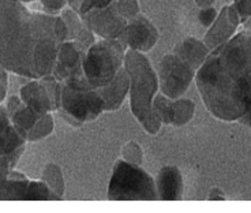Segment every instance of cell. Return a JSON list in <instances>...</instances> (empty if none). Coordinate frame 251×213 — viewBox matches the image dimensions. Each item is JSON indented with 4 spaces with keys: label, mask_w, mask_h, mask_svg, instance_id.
Instances as JSON below:
<instances>
[{
    "label": "cell",
    "mask_w": 251,
    "mask_h": 213,
    "mask_svg": "<svg viewBox=\"0 0 251 213\" xmlns=\"http://www.w3.org/2000/svg\"><path fill=\"white\" fill-rule=\"evenodd\" d=\"M198 18H200V22H201L202 25L205 26V27H209L214 22V19L217 18V10L210 6L203 7L200 11Z\"/></svg>",
    "instance_id": "cell-26"
},
{
    "label": "cell",
    "mask_w": 251,
    "mask_h": 213,
    "mask_svg": "<svg viewBox=\"0 0 251 213\" xmlns=\"http://www.w3.org/2000/svg\"><path fill=\"white\" fill-rule=\"evenodd\" d=\"M108 200H158L154 178L141 165L118 160L108 185Z\"/></svg>",
    "instance_id": "cell-6"
},
{
    "label": "cell",
    "mask_w": 251,
    "mask_h": 213,
    "mask_svg": "<svg viewBox=\"0 0 251 213\" xmlns=\"http://www.w3.org/2000/svg\"><path fill=\"white\" fill-rule=\"evenodd\" d=\"M53 129H55V119H53L52 112L44 113L38 118L37 122L27 132L26 139H27V142H36L40 139H44L52 134Z\"/></svg>",
    "instance_id": "cell-18"
},
{
    "label": "cell",
    "mask_w": 251,
    "mask_h": 213,
    "mask_svg": "<svg viewBox=\"0 0 251 213\" xmlns=\"http://www.w3.org/2000/svg\"><path fill=\"white\" fill-rule=\"evenodd\" d=\"M195 4L198 7H201V8H203V7H209L213 4L216 0H194Z\"/></svg>",
    "instance_id": "cell-33"
},
{
    "label": "cell",
    "mask_w": 251,
    "mask_h": 213,
    "mask_svg": "<svg viewBox=\"0 0 251 213\" xmlns=\"http://www.w3.org/2000/svg\"><path fill=\"white\" fill-rule=\"evenodd\" d=\"M112 1L113 0H82L81 4L78 6L75 11L79 15H83L94 8H104V7L109 6Z\"/></svg>",
    "instance_id": "cell-24"
},
{
    "label": "cell",
    "mask_w": 251,
    "mask_h": 213,
    "mask_svg": "<svg viewBox=\"0 0 251 213\" xmlns=\"http://www.w3.org/2000/svg\"><path fill=\"white\" fill-rule=\"evenodd\" d=\"M57 112L69 125L79 127L104 112V100L86 80L83 71L60 81V106Z\"/></svg>",
    "instance_id": "cell-4"
},
{
    "label": "cell",
    "mask_w": 251,
    "mask_h": 213,
    "mask_svg": "<svg viewBox=\"0 0 251 213\" xmlns=\"http://www.w3.org/2000/svg\"><path fill=\"white\" fill-rule=\"evenodd\" d=\"M24 106V101L21 100V97L19 96H11V97H8L7 99L6 103V109L8 115H13L17 109H19L21 106Z\"/></svg>",
    "instance_id": "cell-28"
},
{
    "label": "cell",
    "mask_w": 251,
    "mask_h": 213,
    "mask_svg": "<svg viewBox=\"0 0 251 213\" xmlns=\"http://www.w3.org/2000/svg\"><path fill=\"white\" fill-rule=\"evenodd\" d=\"M26 135L27 133L14 126L6 106L0 104V157L10 156L26 146Z\"/></svg>",
    "instance_id": "cell-13"
},
{
    "label": "cell",
    "mask_w": 251,
    "mask_h": 213,
    "mask_svg": "<svg viewBox=\"0 0 251 213\" xmlns=\"http://www.w3.org/2000/svg\"><path fill=\"white\" fill-rule=\"evenodd\" d=\"M207 198L209 200H226V195H224V193L220 191V188H212L209 195H207Z\"/></svg>",
    "instance_id": "cell-29"
},
{
    "label": "cell",
    "mask_w": 251,
    "mask_h": 213,
    "mask_svg": "<svg viewBox=\"0 0 251 213\" xmlns=\"http://www.w3.org/2000/svg\"><path fill=\"white\" fill-rule=\"evenodd\" d=\"M158 89L171 100L180 99L194 81L195 71L174 52L161 59L158 67Z\"/></svg>",
    "instance_id": "cell-7"
},
{
    "label": "cell",
    "mask_w": 251,
    "mask_h": 213,
    "mask_svg": "<svg viewBox=\"0 0 251 213\" xmlns=\"http://www.w3.org/2000/svg\"><path fill=\"white\" fill-rule=\"evenodd\" d=\"M154 182L158 200L176 201L183 198L184 182L182 172L176 165L163 167L157 172Z\"/></svg>",
    "instance_id": "cell-12"
},
{
    "label": "cell",
    "mask_w": 251,
    "mask_h": 213,
    "mask_svg": "<svg viewBox=\"0 0 251 213\" xmlns=\"http://www.w3.org/2000/svg\"><path fill=\"white\" fill-rule=\"evenodd\" d=\"M122 159L128 163L141 165L144 161V152L141 149L139 144H137L135 141H130L122 148Z\"/></svg>",
    "instance_id": "cell-22"
},
{
    "label": "cell",
    "mask_w": 251,
    "mask_h": 213,
    "mask_svg": "<svg viewBox=\"0 0 251 213\" xmlns=\"http://www.w3.org/2000/svg\"><path fill=\"white\" fill-rule=\"evenodd\" d=\"M21 3H31V1H34V0H18Z\"/></svg>",
    "instance_id": "cell-35"
},
{
    "label": "cell",
    "mask_w": 251,
    "mask_h": 213,
    "mask_svg": "<svg viewBox=\"0 0 251 213\" xmlns=\"http://www.w3.org/2000/svg\"><path fill=\"white\" fill-rule=\"evenodd\" d=\"M174 53L186 62L197 73V70L205 62L207 55L210 53V50L207 48L206 44L195 37H187L179 44L176 45Z\"/></svg>",
    "instance_id": "cell-16"
},
{
    "label": "cell",
    "mask_w": 251,
    "mask_h": 213,
    "mask_svg": "<svg viewBox=\"0 0 251 213\" xmlns=\"http://www.w3.org/2000/svg\"><path fill=\"white\" fill-rule=\"evenodd\" d=\"M240 25V18L233 4L223 7L221 13L217 14V18L209 26V30L205 34L203 43L210 51L217 48L219 45L228 41L235 34Z\"/></svg>",
    "instance_id": "cell-10"
},
{
    "label": "cell",
    "mask_w": 251,
    "mask_h": 213,
    "mask_svg": "<svg viewBox=\"0 0 251 213\" xmlns=\"http://www.w3.org/2000/svg\"><path fill=\"white\" fill-rule=\"evenodd\" d=\"M123 38L130 50L146 53L153 50L158 41V30L151 24V19L138 14L127 21Z\"/></svg>",
    "instance_id": "cell-9"
},
{
    "label": "cell",
    "mask_w": 251,
    "mask_h": 213,
    "mask_svg": "<svg viewBox=\"0 0 251 213\" xmlns=\"http://www.w3.org/2000/svg\"><path fill=\"white\" fill-rule=\"evenodd\" d=\"M79 17L83 21V24L99 37L118 40L125 36L127 19L123 15H120L115 0L109 6L104 8H94Z\"/></svg>",
    "instance_id": "cell-8"
},
{
    "label": "cell",
    "mask_w": 251,
    "mask_h": 213,
    "mask_svg": "<svg viewBox=\"0 0 251 213\" xmlns=\"http://www.w3.org/2000/svg\"><path fill=\"white\" fill-rule=\"evenodd\" d=\"M40 1L50 14H57L64 8L66 4H69V0H40Z\"/></svg>",
    "instance_id": "cell-27"
},
{
    "label": "cell",
    "mask_w": 251,
    "mask_h": 213,
    "mask_svg": "<svg viewBox=\"0 0 251 213\" xmlns=\"http://www.w3.org/2000/svg\"><path fill=\"white\" fill-rule=\"evenodd\" d=\"M125 67L130 76L128 94L132 115L145 132L154 135L163 125L153 112V100L158 92V77L145 53L130 48L126 51Z\"/></svg>",
    "instance_id": "cell-3"
},
{
    "label": "cell",
    "mask_w": 251,
    "mask_h": 213,
    "mask_svg": "<svg viewBox=\"0 0 251 213\" xmlns=\"http://www.w3.org/2000/svg\"><path fill=\"white\" fill-rule=\"evenodd\" d=\"M41 179L44 181L50 191L56 195L57 200H62L66 193V183H64V178H63L62 168L55 163H48L44 167Z\"/></svg>",
    "instance_id": "cell-17"
},
{
    "label": "cell",
    "mask_w": 251,
    "mask_h": 213,
    "mask_svg": "<svg viewBox=\"0 0 251 213\" xmlns=\"http://www.w3.org/2000/svg\"><path fill=\"white\" fill-rule=\"evenodd\" d=\"M243 25H245V29H250V30H251V18L247 19V21H246Z\"/></svg>",
    "instance_id": "cell-34"
},
{
    "label": "cell",
    "mask_w": 251,
    "mask_h": 213,
    "mask_svg": "<svg viewBox=\"0 0 251 213\" xmlns=\"http://www.w3.org/2000/svg\"><path fill=\"white\" fill-rule=\"evenodd\" d=\"M55 19V14L34 13L18 0H0V64L29 80L52 74L62 44Z\"/></svg>",
    "instance_id": "cell-1"
},
{
    "label": "cell",
    "mask_w": 251,
    "mask_h": 213,
    "mask_svg": "<svg viewBox=\"0 0 251 213\" xmlns=\"http://www.w3.org/2000/svg\"><path fill=\"white\" fill-rule=\"evenodd\" d=\"M19 97L24 104L30 106L38 115L55 112V106L50 100L48 90L40 80H30L19 89Z\"/></svg>",
    "instance_id": "cell-14"
},
{
    "label": "cell",
    "mask_w": 251,
    "mask_h": 213,
    "mask_svg": "<svg viewBox=\"0 0 251 213\" xmlns=\"http://www.w3.org/2000/svg\"><path fill=\"white\" fill-rule=\"evenodd\" d=\"M233 6L239 14L240 24H245L247 19L251 18V0H235Z\"/></svg>",
    "instance_id": "cell-25"
},
{
    "label": "cell",
    "mask_w": 251,
    "mask_h": 213,
    "mask_svg": "<svg viewBox=\"0 0 251 213\" xmlns=\"http://www.w3.org/2000/svg\"><path fill=\"white\" fill-rule=\"evenodd\" d=\"M40 116H41V115H38L34 109H31L30 106H25V104L21 106L19 109H17L13 115H10V118H11V122L14 123V126L26 133L30 130L31 127H33V125L37 122V119Z\"/></svg>",
    "instance_id": "cell-21"
},
{
    "label": "cell",
    "mask_w": 251,
    "mask_h": 213,
    "mask_svg": "<svg viewBox=\"0 0 251 213\" xmlns=\"http://www.w3.org/2000/svg\"><path fill=\"white\" fill-rule=\"evenodd\" d=\"M153 112L163 125H172L174 118V100L168 99L163 93L156 94L153 100Z\"/></svg>",
    "instance_id": "cell-20"
},
{
    "label": "cell",
    "mask_w": 251,
    "mask_h": 213,
    "mask_svg": "<svg viewBox=\"0 0 251 213\" xmlns=\"http://www.w3.org/2000/svg\"><path fill=\"white\" fill-rule=\"evenodd\" d=\"M83 52L73 41H64L59 47L56 57V64L52 71V76L57 81H64L66 78L78 74L82 70Z\"/></svg>",
    "instance_id": "cell-11"
},
{
    "label": "cell",
    "mask_w": 251,
    "mask_h": 213,
    "mask_svg": "<svg viewBox=\"0 0 251 213\" xmlns=\"http://www.w3.org/2000/svg\"><path fill=\"white\" fill-rule=\"evenodd\" d=\"M207 111L224 122L239 120L251 109V30L245 29L210 51L195 73Z\"/></svg>",
    "instance_id": "cell-2"
},
{
    "label": "cell",
    "mask_w": 251,
    "mask_h": 213,
    "mask_svg": "<svg viewBox=\"0 0 251 213\" xmlns=\"http://www.w3.org/2000/svg\"><path fill=\"white\" fill-rule=\"evenodd\" d=\"M195 112V104L188 99H176L174 100V118L172 125L184 126L193 119Z\"/></svg>",
    "instance_id": "cell-19"
},
{
    "label": "cell",
    "mask_w": 251,
    "mask_h": 213,
    "mask_svg": "<svg viewBox=\"0 0 251 213\" xmlns=\"http://www.w3.org/2000/svg\"><path fill=\"white\" fill-rule=\"evenodd\" d=\"M115 3L120 15H123L127 21L139 14L138 0H115Z\"/></svg>",
    "instance_id": "cell-23"
},
{
    "label": "cell",
    "mask_w": 251,
    "mask_h": 213,
    "mask_svg": "<svg viewBox=\"0 0 251 213\" xmlns=\"http://www.w3.org/2000/svg\"><path fill=\"white\" fill-rule=\"evenodd\" d=\"M97 90L104 100V112L119 109L130 90V76L125 66L120 69L118 76L113 78L109 85L99 88Z\"/></svg>",
    "instance_id": "cell-15"
},
{
    "label": "cell",
    "mask_w": 251,
    "mask_h": 213,
    "mask_svg": "<svg viewBox=\"0 0 251 213\" xmlns=\"http://www.w3.org/2000/svg\"><path fill=\"white\" fill-rule=\"evenodd\" d=\"M125 38L108 40L101 38L89 48L82 60V70L88 82L93 88L107 86L118 76L125 66V55L127 51Z\"/></svg>",
    "instance_id": "cell-5"
},
{
    "label": "cell",
    "mask_w": 251,
    "mask_h": 213,
    "mask_svg": "<svg viewBox=\"0 0 251 213\" xmlns=\"http://www.w3.org/2000/svg\"><path fill=\"white\" fill-rule=\"evenodd\" d=\"M239 122H240V123H243V125H247L251 129V109L249 111V112H246L245 115L239 119Z\"/></svg>",
    "instance_id": "cell-31"
},
{
    "label": "cell",
    "mask_w": 251,
    "mask_h": 213,
    "mask_svg": "<svg viewBox=\"0 0 251 213\" xmlns=\"http://www.w3.org/2000/svg\"><path fill=\"white\" fill-rule=\"evenodd\" d=\"M7 90H8V85L0 81V104H3V101L6 100Z\"/></svg>",
    "instance_id": "cell-30"
},
{
    "label": "cell",
    "mask_w": 251,
    "mask_h": 213,
    "mask_svg": "<svg viewBox=\"0 0 251 213\" xmlns=\"http://www.w3.org/2000/svg\"><path fill=\"white\" fill-rule=\"evenodd\" d=\"M0 81L8 85V73H7V70L1 64H0Z\"/></svg>",
    "instance_id": "cell-32"
}]
</instances>
